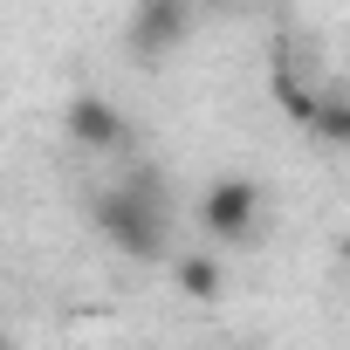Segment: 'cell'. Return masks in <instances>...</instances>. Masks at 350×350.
<instances>
[{
  "instance_id": "cell-1",
  "label": "cell",
  "mask_w": 350,
  "mask_h": 350,
  "mask_svg": "<svg viewBox=\"0 0 350 350\" xmlns=\"http://www.w3.org/2000/svg\"><path fill=\"white\" fill-rule=\"evenodd\" d=\"M90 220L131 261H158V247H165V206L151 200V186H103L90 200Z\"/></svg>"
},
{
  "instance_id": "cell-2",
  "label": "cell",
  "mask_w": 350,
  "mask_h": 350,
  "mask_svg": "<svg viewBox=\"0 0 350 350\" xmlns=\"http://www.w3.org/2000/svg\"><path fill=\"white\" fill-rule=\"evenodd\" d=\"M200 227H206V234H213L220 247L247 241V234L261 227V186H254V179H241V172L213 179V186L200 193Z\"/></svg>"
},
{
  "instance_id": "cell-3",
  "label": "cell",
  "mask_w": 350,
  "mask_h": 350,
  "mask_svg": "<svg viewBox=\"0 0 350 350\" xmlns=\"http://www.w3.org/2000/svg\"><path fill=\"white\" fill-rule=\"evenodd\" d=\"M124 35H131V55H137V62H165V55H179L186 35H193V0H137Z\"/></svg>"
},
{
  "instance_id": "cell-4",
  "label": "cell",
  "mask_w": 350,
  "mask_h": 350,
  "mask_svg": "<svg viewBox=\"0 0 350 350\" xmlns=\"http://www.w3.org/2000/svg\"><path fill=\"white\" fill-rule=\"evenodd\" d=\"M62 131H69V144H83V151H124V144H131V117H124L103 90H76L69 110H62Z\"/></svg>"
},
{
  "instance_id": "cell-5",
  "label": "cell",
  "mask_w": 350,
  "mask_h": 350,
  "mask_svg": "<svg viewBox=\"0 0 350 350\" xmlns=\"http://www.w3.org/2000/svg\"><path fill=\"white\" fill-rule=\"evenodd\" d=\"M268 96H275V103H282V117H295L302 131H309V124H316V110H323V90H316L295 62H275V69H268Z\"/></svg>"
},
{
  "instance_id": "cell-6",
  "label": "cell",
  "mask_w": 350,
  "mask_h": 350,
  "mask_svg": "<svg viewBox=\"0 0 350 350\" xmlns=\"http://www.w3.org/2000/svg\"><path fill=\"white\" fill-rule=\"evenodd\" d=\"M172 282H179V295H193V302H220L227 295V261L220 254H179L172 261Z\"/></svg>"
},
{
  "instance_id": "cell-7",
  "label": "cell",
  "mask_w": 350,
  "mask_h": 350,
  "mask_svg": "<svg viewBox=\"0 0 350 350\" xmlns=\"http://www.w3.org/2000/svg\"><path fill=\"white\" fill-rule=\"evenodd\" d=\"M329 151H350V90H323V110H316V124H309Z\"/></svg>"
},
{
  "instance_id": "cell-8",
  "label": "cell",
  "mask_w": 350,
  "mask_h": 350,
  "mask_svg": "<svg viewBox=\"0 0 350 350\" xmlns=\"http://www.w3.org/2000/svg\"><path fill=\"white\" fill-rule=\"evenodd\" d=\"M336 254H343V268H350V234H343V241H336Z\"/></svg>"
}]
</instances>
